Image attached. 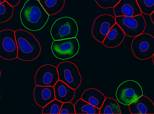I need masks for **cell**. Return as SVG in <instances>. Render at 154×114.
<instances>
[{"label":"cell","mask_w":154,"mask_h":114,"mask_svg":"<svg viewBox=\"0 0 154 114\" xmlns=\"http://www.w3.org/2000/svg\"><path fill=\"white\" fill-rule=\"evenodd\" d=\"M114 12L116 17H133L142 13L136 0H120L114 7Z\"/></svg>","instance_id":"12"},{"label":"cell","mask_w":154,"mask_h":114,"mask_svg":"<svg viewBox=\"0 0 154 114\" xmlns=\"http://www.w3.org/2000/svg\"><path fill=\"white\" fill-rule=\"evenodd\" d=\"M5 1H6L10 5L14 7L19 4L20 0H5Z\"/></svg>","instance_id":"26"},{"label":"cell","mask_w":154,"mask_h":114,"mask_svg":"<svg viewBox=\"0 0 154 114\" xmlns=\"http://www.w3.org/2000/svg\"><path fill=\"white\" fill-rule=\"evenodd\" d=\"M5 1V0H0V4H1L2 3L4 2Z\"/></svg>","instance_id":"28"},{"label":"cell","mask_w":154,"mask_h":114,"mask_svg":"<svg viewBox=\"0 0 154 114\" xmlns=\"http://www.w3.org/2000/svg\"><path fill=\"white\" fill-rule=\"evenodd\" d=\"M100 111V114H121L118 103L115 99L111 98H106Z\"/></svg>","instance_id":"19"},{"label":"cell","mask_w":154,"mask_h":114,"mask_svg":"<svg viewBox=\"0 0 154 114\" xmlns=\"http://www.w3.org/2000/svg\"><path fill=\"white\" fill-rule=\"evenodd\" d=\"M63 103L54 99L43 107L42 113L43 114H59Z\"/></svg>","instance_id":"22"},{"label":"cell","mask_w":154,"mask_h":114,"mask_svg":"<svg viewBox=\"0 0 154 114\" xmlns=\"http://www.w3.org/2000/svg\"><path fill=\"white\" fill-rule=\"evenodd\" d=\"M18 47L17 58L24 61H30L37 59L40 54V44L33 35L23 30L15 31Z\"/></svg>","instance_id":"2"},{"label":"cell","mask_w":154,"mask_h":114,"mask_svg":"<svg viewBox=\"0 0 154 114\" xmlns=\"http://www.w3.org/2000/svg\"><path fill=\"white\" fill-rule=\"evenodd\" d=\"M143 95V88L135 81L128 80L121 83L117 89L116 96L118 101L128 106Z\"/></svg>","instance_id":"4"},{"label":"cell","mask_w":154,"mask_h":114,"mask_svg":"<svg viewBox=\"0 0 154 114\" xmlns=\"http://www.w3.org/2000/svg\"><path fill=\"white\" fill-rule=\"evenodd\" d=\"M18 56L15 31L5 29L0 31V57L5 60H14Z\"/></svg>","instance_id":"8"},{"label":"cell","mask_w":154,"mask_h":114,"mask_svg":"<svg viewBox=\"0 0 154 114\" xmlns=\"http://www.w3.org/2000/svg\"><path fill=\"white\" fill-rule=\"evenodd\" d=\"M35 103L43 108L55 98L54 87L36 86L33 91Z\"/></svg>","instance_id":"13"},{"label":"cell","mask_w":154,"mask_h":114,"mask_svg":"<svg viewBox=\"0 0 154 114\" xmlns=\"http://www.w3.org/2000/svg\"><path fill=\"white\" fill-rule=\"evenodd\" d=\"M55 98L62 103L71 102L75 94V90L59 80L54 86Z\"/></svg>","instance_id":"16"},{"label":"cell","mask_w":154,"mask_h":114,"mask_svg":"<svg viewBox=\"0 0 154 114\" xmlns=\"http://www.w3.org/2000/svg\"><path fill=\"white\" fill-rule=\"evenodd\" d=\"M21 22L23 27L32 31L42 29L48 21L50 15L38 0H28L20 12Z\"/></svg>","instance_id":"1"},{"label":"cell","mask_w":154,"mask_h":114,"mask_svg":"<svg viewBox=\"0 0 154 114\" xmlns=\"http://www.w3.org/2000/svg\"><path fill=\"white\" fill-rule=\"evenodd\" d=\"M150 17H151L152 22L154 24V11L152 13H151V15H150Z\"/></svg>","instance_id":"27"},{"label":"cell","mask_w":154,"mask_h":114,"mask_svg":"<svg viewBox=\"0 0 154 114\" xmlns=\"http://www.w3.org/2000/svg\"><path fill=\"white\" fill-rule=\"evenodd\" d=\"M0 100H1V95H0Z\"/></svg>","instance_id":"31"},{"label":"cell","mask_w":154,"mask_h":114,"mask_svg":"<svg viewBox=\"0 0 154 114\" xmlns=\"http://www.w3.org/2000/svg\"><path fill=\"white\" fill-rule=\"evenodd\" d=\"M59 80L57 67L51 64L42 65L35 74L36 86L54 87Z\"/></svg>","instance_id":"11"},{"label":"cell","mask_w":154,"mask_h":114,"mask_svg":"<svg viewBox=\"0 0 154 114\" xmlns=\"http://www.w3.org/2000/svg\"><path fill=\"white\" fill-rule=\"evenodd\" d=\"M80 45L76 38L54 40L51 49L54 56L61 60H66L75 57L79 53Z\"/></svg>","instance_id":"6"},{"label":"cell","mask_w":154,"mask_h":114,"mask_svg":"<svg viewBox=\"0 0 154 114\" xmlns=\"http://www.w3.org/2000/svg\"><path fill=\"white\" fill-rule=\"evenodd\" d=\"M115 19L116 23L128 36H137L143 33L145 30L146 22L142 14L133 17L116 16Z\"/></svg>","instance_id":"7"},{"label":"cell","mask_w":154,"mask_h":114,"mask_svg":"<svg viewBox=\"0 0 154 114\" xmlns=\"http://www.w3.org/2000/svg\"><path fill=\"white\" fill-rule=\"evenodd\" d=\"M116 23V19L112 15L104 14L95 19L91 30L93 37L102 43L109 30Z\"/></svg>","instance_id":"10"},{"label":"cell","mask_w":154,"mask_h":114,"mask_svg":"<svg viewBox=\"0 0 154 114\" xmlns=\"http://www.w3.org/2000/svg\"><path fill=\"white\" fill-rule=\"evenodd\" d=\"M142 13L150 15L154 11V0H136Z\"/></svg>","instance_id":"23"},{"label":"cell","mask_w":154,"mask_h":114,"mask_svg":"<svg viewBox=\"0 0 154 114\" xmlns=\"http://www.w3.org/2000/svg\"><path fill=\"white\" fill-rule=\"evenodd\" d=\"M79 28L75 21L69 17L57 19L52 25L51 35L54 40H62L76 38Z\"/></svg>","instance_id":"3"},{"label":"cell","mask_w":154,"mask_h":114,"mask_svg":"<svg viewBox=\"0 0 154 114\" xmlns=\"http://www.w3.org/2000/svg\"><path fill=\"white\" fill-rule=\"evenodd\" d=\"M98 5L104 9L114 8L120 0H95Z\"/></svg>","instance_id":"24"},{"label":"cell","mask_w":154,"mask_h":114,"mask_svg":"<svg viewBox=\"0 0 154 114\" xmlns=\"http://www.w3.org/2000/svg\"><path fill=\"white\" fill-rule=\"evenodd\" d=\"M128 106L132 114H154V103L149 98L143 95Z\"/></svg>","instance_id":"14"},{"label":"cell","mask_w":154,"mask_h":114,"mask_svg":"<svg viewBox=\"0 0 154 114\" xmlns=\"http://www.w3.org/2000/svg\"><path fill=\"white\" fill-rule=\"evenodd\" d=\"M126 35L116 23L111 27L102 44L106 47L114 48L123 42Z\"/></svg>","instance_id":"15"},{"label":"cell","mask_w":154,"mask_h":114,"mask_svg":"<svg viewBox=\"0 0 154 114\" xmlns=\"http://www.w3.org/2000/svg\"><path fill=\"white\" fill-rule=\"evenodd\" d=\"M38 1H40V0H38Z\"/></svg>","instance_id":"32"},{"label":"cell","mask_w":154,"mask_h":114,"mask_svg":"<svg viewBox=\"0 0 154 114\" xmlns=\"http://www.w3.org/2000/svg\"><path fill=\"white\" fill-rule=\"evenodd\" d=\"M57 69L59 80L75 90L79 87L82 82L81 76L75 64L69 61L63 62L58 65Z\"/></svg>","instance_id":"9"},{"label":"cell","mask_w":154,"mask_h":114,"mask_svg":"<svg viewBox=\"0 0 154 114\" xmlns=\"http://www.w3.org/2000/svg\"><path fill=\"white\" fill-rule=\"evenodd\" d=\"M152 61H153V64L154 65V54L153 55V56H152Z\"/></svg>","instance_id":"29"},{"label":"cell","mask_w":154,"mask_h":114,"mask_svg":"<svg viewBox=\"0 0 154 114\" xmlns=\"http://www.w3.org/2000/svg\"><path fill=\"white\" fill-rule=\"evenodd\" d=\"M1 74H2V73H1V70H0V78H1Z\"/></svg>","instance_id":"30"},{"label":"cell","mask_w":154,"mask_h":114,"mask_svg":"<svg viewBox=\"0 0 154 114\" xmlns=\"http://www.w3.org/2000/svg\"><path fill=\"white\" fill-rule=\"evenodd\" d=\"M131 49L134 55L139 60L151 58L154 54V37L146 33L135 37L131 44Z\"/></svg>","instance_id":"5"},{"label":"cell","mask_w":154,"mask_h":114,"mask_svg":"<svg viewBox=\"0 0 154 114\" xmlns=\"http://www.w3.org/2000/svg\"><path fill=\"white\" fill-rule=\"evenodd\" d=\"M75 105L71 102H66L63 103L61 109H60V114H75Z\"/></svg>","instance_id":"25"},{"label":"cell","mask_w":154,"mask_h":114,"mask_svg":"<svg viewBox=\"0 0 154 114\" xmlns=\"http://www.w3.org/2000/svg\"><path fill=\"white\" fill-rule=\"evenodd\" d=\"M40 3L47 13L55 15L61 10L64 5L65 0H40Z\"/></svg>","instance_id":"18"},{"label":"cell","mask_w":154,"mask_h":114,"mask_svg":"<svg viewBox=\"0 0 154 114\" xmlns=\"http://www.w3.org/2000/svg\"><path fill=\"white\" fill-rule=\"evenodd\" d=\"M76 114H99L100 109L80 98L75 104Z\"/></svg>","instance_id":"20"},{"label":"cell","mask_w":154,"mask_h":114,"mask_svg":"<svg viewBox=\"0 0 154 114\" xmlns=\"http://www.w3.org/2000/svg\"><path fill=\"white\" fill-rule=\"evenodd\" d=\"M14 8L6 1L0 4V23L6 22L11 18Z\"/></svg>","instance_id":"21"},{"label":"cell","mask_w":154,"mask_h":114,"mask_svg":"<svg viewBox=\"0 0 154 114\" xmlns=\"http://www.w3.org/2000/svg\"><path fill=\"white\" fill-rule=\"evenodd\" d=\"M106 97L101 92L94 88L86 90L81 98L89 104L100 109Z\"/></svg>","instance_id":"17"}]
</instances>
